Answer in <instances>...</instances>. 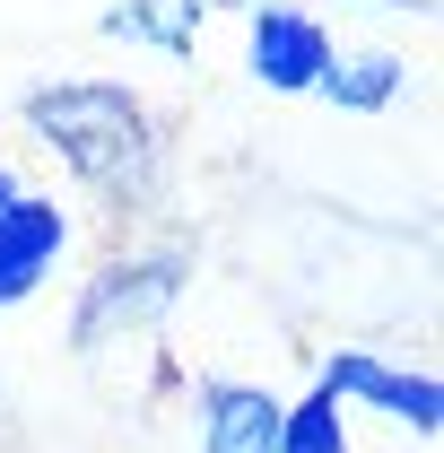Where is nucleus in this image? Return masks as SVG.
I'll use <instances>...</instances> for the list:
<instances>
[{"label": "nucleus", "instance_id": "nucleus-4", "mask_svg": "<svg viewBox=\"0 0 444 453\" xmlns=\"http://www.w3.org/2000/svg\"><path fill=\"white\" fill-rule=\"evenodd\" d=\"M314 393H332L340 410L357 401V410H375L392 427H410L418 445H436V427H444V384L427 366H401V357H375V349H332L314 366Z\"/></svg>", "mask_w": 444, "mask_h": 453}, {"label": "nucleus", "instance_id": "nucleus-3", "mask_svg": "<svg viewBox=\"0 0 444 453\" xmlns=\"http://www.w3.org/2000/svg\"><path fill=\"white\" fill-rule=\"evenodd\" d=\"M61 262H70V210L35 192L18 166H0V314L35 305Z\"/></svg>", "mask_w": 444, "mask_h": 453}, {"label": "nucleus", "instance_id": "nucleus-2", "mask_svg": "<svg viewBox=\"0 0 444 453\" xmlns=\"http://www.w3.org/2000/svg\"><path fill=\"white\" fill-rule=\"evenodd\" d=\"M183 280H192V253L183 244H131L88 271V288L70 296V349L79 357H105V349H131L183 305Z\"/></svg>", "mask_w": 444, "mask_h": 453}, {"label": "nucleus", "instance_id": "nucleus-8", "mask_svg": "<svg viewBox=\"0 0 444 453\" xmlns=\"http://www.w3.org/2000/svg\"><path fill=\"white\" fill-rule=\"evenodd\" d=\"M332 113H392L401 96H410V61L401 53H332V70H323V88H314Z\"/></svg>", "mask_w": 444, "mask_h": 453}, {"label": "nucleus", "instance_id": "nucleus-1", "mask_svg": "<svg viewBox=\"0 0 444 453\" xmlns=\"http://www.w3.org/2000/svg\"><path fill=\"white\" fill-rule=\"evenodd\" d=\"M18 122L61 157L79 192H96L113 210H149L166 183V140L122 79H44L18 96Z\"/></svg>", "mask_w": 444, "mask_h": 453}, {"label": "nucleus", "instance_id": "nucleus-5", "mask_svg": "<svg viewBox=\"0 0 444 453\" xmlns=\"http://www.w3.org/2000/svg\"><path fill=\"white\" fill-rule=\"evenodd\" d=\"M332 27L296 0H253L244 9V70L271 88V96H314L323 70H332Z\"/></svg>", "mask_w": 444, "mask_h": 453}, {"label": "nucleus", "instance_id": "nucleus-7", "mask_svg": "<svg viewBox=\"0 0 444 453\" xmlns=\"http://www.w3.org/2000/svg\"><path fill=\"white\" fill-rule=\"evenodd\" d=\"M201 18H210L201 0H113L96 27H105L113 44H131V53H166V61H183L192 44H201Z\"/></svg>", "mask_w": 444, "mask_h": 453}, {"label": "nucleus", "instance_id": "nucleus-9", "mask_svg": "<svg viewBox=\"0 0 444 453\" xmlns=\"http://www.w3.org/2000/svg\"><path fill=\"white\" fill-rule=\"evenodd\" d=\"M279 453H357V445H348V410H340L332 393L287 401V418H279Z\"/></svg>", "mask_w": 444, "mask_h": 453}, {"label": "nucleus", "instance_id": "nucleus-6", "mask_svg": "<svg viewBox=\"0 0 444 453\" xmlns=\"http://www.w3.org/2000/svg\"><path fill=\"white\" fill-rule=\"evenodd\" d=\"M279 418L287 401L271 384H235V375L192 384V453H279Z\"/></svg>", "mask_w": 444, "mask_h": 453}, {"label": "nucleus", "instance_id": "nucleus-10", "mask_svg": "<svg viewBox=\"0 0 444 453\" xmlns=\"http://www.w3.org/2000/svg\"><path fill=\"white\" fill-rule=\"evenodd\" d=\"M366 9H418V0H366Z\"/></svg>", "mask_w": 444, "mask_h": 453}]
</instances>
